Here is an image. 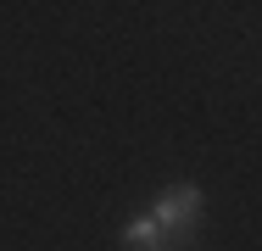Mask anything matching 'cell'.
I'll list each match as a JSON object with an SVG mask.
<instances>
[{
  "instance_id": "obj_1",
  "label": "cell",
  "mask_w": 262,
  "mask_h": 251,
  "mask_svg": "<svg viewBox=\"0 0 262 251\" xmlns=\"http://www.w3.org/2000/svg\"><path fill=\"white\" fill-rule=\"evenodd\" d=\"M151 218H157L167 235H179V240H195V235H201V218H207V196H201V184H190V179L167 184V196L151 206Z\"/></svg>"
},
{
  "instance_id": "obj_2",
  "label": "cell",
  "mask_w": 262,
  "mask_h": 251,
  "mask_svg": "<svg viewBox=\"0 0 262 251\" xmlns=\"http://www.w3.org/2000/svg\"><path fill=\"white\" fill-rule=\"evenodd\" d=\"M123 251H190V240H179V235H167L157 218L145 212V218H134L128 229H123Z\"/></svg>"
}]
</instances>
